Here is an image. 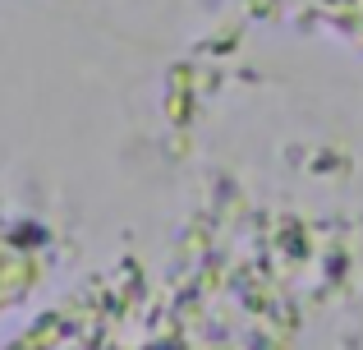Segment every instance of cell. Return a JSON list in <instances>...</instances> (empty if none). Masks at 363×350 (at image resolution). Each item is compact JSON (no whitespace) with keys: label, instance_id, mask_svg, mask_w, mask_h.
<instances>
[{"label":"cell","instance_id":"obj_1","mask_svg":"<svg viewBox=\"0 0 363 350\" xmlns=\"http://www.w3.org/2000/svg\"><path fill=\"white\" fill-rule=\"evenodd\" d=\"M33 281H37L33 253H28L23 244H14V240H5V235H0V309L14 305L23 290H33Z\"/></svg>","mask_w":363,"mask_h":350},{"label":"cell","instance_id":"obj_2","mask_svg":"<svg viewBox=\"0 0 363 350\" xmlns=\"http://www.w3.org/2000/svg\"><path fill=\"white\" fill-rule=\"evenodd\" d=\"M294 9H308V14H322L327 23L350 28V14H354V0H285Z\"/></svg>","mask_w":363,"mask_h":350},{"label":"cell","instance_id":"obj_3","mask_svg":"<svg viewBox=\"0 0 363 350\" xmlns=\"http://www.w3.org/2000/svg\"><path fill=\"white\" fill-rule=\"evenodd\" d=\"M350 28H354V33H363V0H354V14H350Z\"/></svg>","mask_w":363,"mask_h":350}]
</instances>
